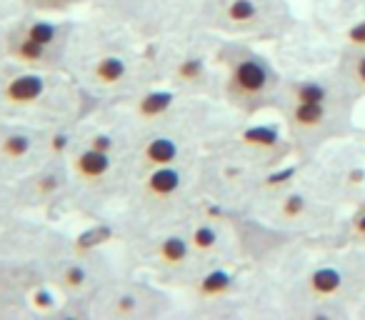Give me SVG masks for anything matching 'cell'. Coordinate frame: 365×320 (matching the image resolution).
Here are the masks:
<instances>
[{
    "instance_id": "1",
    "label": "cell",
    "mask_w": 365,
    "mask_h": 320,
    "mask_svg": "<svg viewBox=\"0 0 365 320\" xmlns=\"http://www.w3.org/2000/svg\"><path fill=\"white\" fill-rule=\"evenodd\" d=\"M360 98L350 91L338 71L293 78L280 86L273 110L280 113L293 155L313 160L328 143L345 140L353 133V113Z\"/></svg>"
},
{
    "instance_id": "2",
    "label": "cell",
    "mask_w": 365,
    "mask_h": 320,
    "mask_svg": "<svg viewBox=\"0 0 365 320\" xmlns=\"http://www.w3.org/2000/svg\"><path fill=\"white\" fill-rule=\"evenodd\" d=\"M76 86H68L56 71H36L13 61L0 63V118L13 120L21 115H38L48 128L68 125L78 108Z\"/></svg>"
},
{
    "instance_id": "3",
    "label": "cell",
    "mask_w": 365,
    "mask_h": 320,
    "mask_svg": "<svg viewBox=\"0 0 365 320\" xmlns=\"http://www.w3.org/2000/svg\"><path fill=\"white\" fill-rule=\"evenodd\" d=\"M218 91L233 110L255 115L275 105L283 78L275 66L243 41H223L213 51Z\"/></svg>"
},
{
    "instance_id": "4",
    "label": "cell",
    "mask_w": 365,
    "mask_h": 320,
    "mask_svg": "<svg viewBox=\"0 0 365 320\" xmlns=\"http://www.w3.org/2000/svg\"><path fill=\"white\" fill-rule=\"evenodd\" d=\"M360 288H365V248L310 265L293 285L290 298L305 308V313L308 308L323 313L325 305H345V300H355Z\"/></svg>"
},
{
    "instance_id": "5",
    "label": "cell",
    "mask_w": 365,
    "mask_h": 320,
    "mask_svg": "<svg viewBox=\"0 0 365 320\" xmlns=\"http://www.w3.org/2000/svg\"><path fill=\"white\" fill-rule=\"evenodd\" d=\"M290 21L285 0H203L198 8L200 26L233 38H273Z\"/></svg>"
},
{
    "instance_id": "6",
    "label": "cell",
    "mask_w": 365,
    "mask_h": 320,
    "mask_svg": "<svg viewBox=\"0 0 365 320\" xmlns=\"http://www.w3.org/2000/svg\"><path fill=\"white\" fill-rule=\"evenodd\" d=\"M48 158V128L0 118V178L21 180Z\"/></svg>"
},
{
    "instance_id": "7",
    "label": "cell",
    "mask_w": 365,
    "mask_h": 320,
    "mask_svg": "<svg viewBox=\"0 0 365 320\" xmlns=\"http://www.w3.org/2000/svg\"><path fill=\"white\" fill-rule=\"evenodd\" d=\"M101 300L103 308L96 310L106 318H150L168 310V295L143 283H115L103 288Z\"/></svg>"
},
{
    "instance_id": "8",
    "label": "cell",
    "mask_w": 365,
    "mask_h": 320,
    "mask_svg": "<svg viewBox=\"0 0 365 320\" xmlns=\"http://www.w3.org/2000/svg\"><path fill=\"white\" fill-rule=\"evenodd\" d=\"M18 208H43L71 190V163L68 158H51L36 170L16 180Z\"/></svg>"
},
{
    "instance_id": "9",
    "label": "cell",
    "mask_w": 365,
    "mask_h": 320,
    "mask_svg": "<svg viewBox=\"0 0 365 320\" xmlns=\"http://www.w3.org/2000/svg\"><path fill=\"white\" fill-rule=\"evenodd\" d=\"M135 61L125 51H103L86 66V83L96 91H118V88H130L135 81Z\"/></svg>"
},
{
    "instance_id": "10",
    "label": "cell",
    "mask_w": 365,
    "mask_h": 320,
    "mask_svg": "<svg viewBox=\"0 0 365 320\" xmlns=\"http://www.w3.org/2000/svg\"><path fill=\"white\" fill-rule=\"evenodd\" d=\"M215 58L213 53L203 51H185L180 56H175L168 63V78L175 86V91L182 93H205L210 86H218V78L213 76Z\"/></svg>"
},
{
    "instance_id": "11",
    "label": "cell",
    "mask_w": 365,
    "mask_h": 320,
    "mask_svg": "<svg viewBox=\"0 0 365 320\" xmlns=\"http://www.w3.org/2000/svg\"><path fill=\"white\" fill-rule=\"evenodd\" d=\"M220 218L210 213H200L195 218H190V223L185 220V233L190 238L195 255H198L200 263H220L218 255L228 245V233L223 230V225L218 223Z\"/></svg>"
},
{
    "instance_id": "12",
    "label": "cell",
    "mask_w": 365,
    "mask_h": 320,
    "mask_svg": "<svg viewBox=\"0 0 365 320\" xmlns=\"http://www.w3.org/2000/svg\"><path fill=\"white\" fill-rule=\"evenodd\" d=\"M188 288L198 303H218L235 293L238 278L220 263H205L193 278L188 280Z\"/></svg>"
},
{
    "instance_id": "13",
    "label": "cell",
    "mask_w": 365,
    "mask_h": 320,
    "mask_svg": "<svg viewBox=\"0 0 365 320\" xmlns=\"http://www.w3.org/2000/svg\"><path fill=\"white\" fill-rule=\"evenodd\" d=\"M343 83L358 98H365V46H350L340 53V61L335 66Z\"/></svg>"
},
{
    "instance_id": "14",
    "label": "cell",
    "mask_w": 365,
    "mask_h": 320,
    "mask_svg": "<svg viewBox=\"0 0 365 320\" xmlns=\"http://www.w3.org/2000/svg\"><path fill=\"white\" fill-rule=\"evenodd\" d=\"M115 238V228L113 225H106V223H98V225H91V228H86L81 235H76L71 243V253H96V250H101L106 243H110V240Z\"/></svg>"
},
{
    "instance_id": "15",
    "label": "cell",
    "mask_w": 365,
    "mask_h": 320,
    "mask_svg": "<svg viewBox=\"0 0 365 320\" xmlns=\"http://www.w3.org/2000/svg\"><path fill=\"white\" fill-rule=\"evenodd\" d=\"M16 3L28 13H63L81 6L86 0H16Z\"/></svg>"
},
{
    "instance_id": "16",
    "label": "cell",
    "mask_w": 365,
    "mask_h": 320,
    "mask_svg": "<svg viewBox=\"0 0 365 320\" xmlns=\"http://www.w3.org/2000/svg\"><path fill=\"white\" fill-rule=\"evenodd\" d=\"M348 238H350V245H355V248H365V198L358 200L353 215H350Z\"/></svg>"
},
{
    "instance_id": "17",
    "label": "cell",
    "mask_w": 365,
    "mask_h": 320,
    "mask_svg": "<svg viewBox=\"0 0 365 320\" xmlns=\"http://www.w3.org/2000/svg\"><path fill=\"white\" fill-rule=\"evenodd\" d=\"M86 145L96 148V150H101V153H118L120 140H118V135L110 130H93V133H88Z\"/></svg>"
},
{
    "instance_id": "18",
    "label": "cell",
    "mask_w": 365,
    "mask_h": 320,
    "mask_svg": "<svg viewBox=\"0 0 365 320\" xmlns=\"http://www.w3.org/2000/svg\"><path fill=\"white\" fill-rule=\"evenodd\" d=\"M8 208H18V203H16V188L11 185V180L0 178V223L6 220V210Z\"/></svg>"
}]
</instances>
